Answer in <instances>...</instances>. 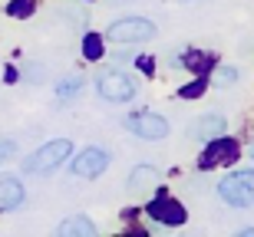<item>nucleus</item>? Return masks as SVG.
<instances>
[{
	"mask_svg": "<svg viewBox=\"0 0 254 237\" xmlns=\"http://www.w3.org/2000/svg\"><path fill=\"white\" fill-rule=\"evenodd\" d=\"M73 152V142L69 139H50L47 145H40L37 152L23 161V171L27 175H50L53 168H60Z\"/></svg>",
	"mask_w": 254,
	"mask_h": 237,
	"instance_id": "f257e3e1",
	"label": "nucleus"
},
{
	"mask_svg": "<svg viewBox=\"0 0 254 237\" xmlns=\"http://www.w3.org/2000/svg\"><path fill=\"white\" fill-rule=\"evenodd\" d=\"M218 194H221V201L231 204V208H254V168L235 171V175L221 178Z\"/></svg>",
	"mask_w": 254,
	"mask_h": 237,
	"instance_id": "f03ea898",
	"label": "nucleus"
},
{
	"mask_svg": "<svg viewBox=\"0 0 254 237\" xmlns=\"http://www.w3.org/2000/svg\"><path fill=\"white\" fill-rule=\"evenodd\" d=\"M96 93L103 95L106 102H129L132 95L139 93V86L129 73H119V69H109V73H99L96 79Z\"/></svg>",
	"mask_w": 254,
	"mask_h": 237,
	"instance_id": "7ed1b4c3",
	"label": "nucleus"
},
{
	"mask_svg": "<svg viewBox=\"0 0 254 237\" xmlns=\"http://www.w3.org/2000/svg\"><path fill=\"white\" fill-rule=\"evenodd\" d=\"M106 37L113 43H145V40L155 37V23L145 17H126V20H116L113 27L106 30Z\"/></svg>",
	"mask_w": 254,
	"mask_h": 237,
	"instance_id": "20e7f679",
	"label": "nucleus"
},
{
	"mask_svg": "<svg viewBox=\"0 0 254 237\" xmlns=\"http://www.w3.org/2000/svg\"><path fill=\"white\" fill-rule=\"evenodd\" d=\"M238 161V142L235 139H225V135H215L208 139V148L198 158V168H221V165H235Z\"/></svg>",
	"mask_w": 254,
	"mask_h": 237,
	"instance_id": "39448f33",
	"label": "nucleus"
},
{
	"mask_svg": "<svg viewBox=\"0 0 254 237\" xmlns=\"http://www.w3.org/2000/svg\"><path fill=\"white\" fill-rule=\"evenodd\" d=\"M126 129H129L132 135L145 139V142H159V139L169 135V122H165L162 115H155V112H135V115H129V119H126Z\"/></svg>",
	"mask_w": 254,
	"mask_h": 237,
	"instance_id": "423d86ee",
	"label": "nucleus"
},
{
	"mask_svg": "<svg viewBox=\"0 0 254 237\" xmlns=\"http://www.w3.org/2000/svg\"><path fill=\"white\" fill-rule=\"evenodd\" d=\"M145 211H149L155 221H162V224H185V218H189V211L182 208L169 191H155V198L149 201Z\"/></svg>",
	"mask_w": 254,
	"mask_h": 237,
	"instance_id": "0eeeda50",
	"label": "nucleus"
},
{
	"mask_svg": "<svg viewBox=\"0 0 254 237\" xmlns=\"http://www.w3.org/2000/svg\"><path fill=\"white\" fill-rule=\"evenodd\" d=\"M76 178H99L106 168H109V155L103 148H86V152L76 155V161L69 165Z\"/></svg>",
	"mask_w": 254,
	"mask_h": 237,
	"instance_id": "6e6552de",
	"label": "nucleus"
},
{
	"mask_svg": "<svg viewBox=\"0 0 254 237\" xmlns=\"http://www.w3.org/2000/svg\"><path fill=\"white\" fill-rule=\"evenodd\" d=\"M225 129H228L225 115L205 112V115H198L195 122L189 125V135L195 139V142H208V139H215V135H225Z\"/></svg>",
	"mask_w": 254,
	"mask_h": 237,
	"instance_id": "1a4fd4ad",
	"label": "nucleus"
},
{
	"mask_svg": "<svg viewBox=\"0 0 254 237\" xmlns=\"http://www.w3.org/2000/svg\"><path fill=\"white\" fill-rule=\"evenodd\" d=\"M159 185V171L155 165H135L129 171V191L132 194H145V191H155Z\"/></svg>",
	"mask_w": 254,
	"mask_h": 237,
	"instance_id": "9d476101",
	"label": "nucleus"
},
{
	"mask_svg": "<svg viewBox=\"0 0 254 237\" xmlns=\"http://www.w3.org/2000/svg\"><path fill=\"white\" fill-rule=\"evenodd\" d=\"M23 204V185L13 175H0V211H13Z\"/></svg>",
	"mask_w": 254,
	"mask_h": 237,
	"instance_id": "9b49d317",
	"label": "nucleus"
},
{
	"mask_svg": "<svg viewBox=\"0 0 254 237\" xmlns=\"http://www.w3.org/2000/svg\"><path fill=\"white\" fill-rule=\"evenodd\" d=\"M60 234H86V237H93L96 224H93V221H86L83 214H73V218H66L63 224H60Z\"/></svg>",
	"mask_w": 254,
	"mask_h": 237,
	"instance_id": "f8f14e48",
	"label": "nucleus"
},
{
	"mask_svg": "<svg viewBox=\"0 0 254 237\" xmlns=\"http://www.w3.org/2000/svg\"><path fill=\"white\" fill-rule=\"evenodd\" d=\"M57 13L69 23V27H86V10H73V7H66V3H60Z\"/></svg>",
	"mask_w": 254,
	"mask_h": 237,
	"instance_id": "ddd939ff",
	"label": "nucleus"
},
{
	"mask_svg": "<svg viewBox=\"0 0 254 237\" xmlns=\"http://www.w3.org/2000/svg\"><path fill=\"white\" fill-rule=\"evenodd\" d=\"M83 93V79L76 76V79H63V83L57 86V95L60 99H73V95H79Z\"/></svg>",
	"mask_w": 254,
	"mask_h": 237,
	"instance_id": "4468645a",
	"label": "nucleus"
},
{
	"mask_svg": "<svg viewBox=\"0 0 254 237\" xmlns=\"http://www.w3.org/2000/svg\"><path fill=\"white\" fill-rule=\"evenodd\" d=\"M83 53H86L89 59H99V53H103V43H99V37H96V33H89V37H86Z\"/></svg>",
	"mask_w": 254,
	"mask_h": 237,
	"instance_id": "2eb2a0df",
	"label": "nucleus"
},
{
	"mask_svg": "<svg viewBox=\"0 0 254 237\" xmlns=\"http://www.w3.org/2000/svg\"><path fill=\"white\" fill-rule=\"evenodd\" d=\"M33 13V0H13L10 3V17H30Z\"/></svg>",
	"mask_w": 254,
	"mask_h": 237,
	"instance_id": "dca6fc26",
	"label": "nucleus"
},
{
	"mask_svg": "<svg viewBox=\"0 0 254 237\" xmlns=\"http://www.w3.org/2000/svg\"><path fill=\"white\" fill-rule=\"evenodd\" d=\"M185 66H191V69H208L211 66V56H205V53H189V59H185Z\"/></svg>",
	"mask_w": 254,
	"mask_h": 237,
	"instance_id": "f3484780",
	"label": "nucleus"
},
{
	"mask_svg": "<svg viewBox=\"0 0 254 237\" xmlns=\"http://www.w3.org/2000/svg\"><path fill=\"white\" fill-rule=\"evenodd\" d=\"M215 79H218V86H231V83H238V69L235 66H221Z\"/></svg>",
	"mask_w": 254,
	"mask_h": 237,
	"instance_id": "a211bd4d",
	"label": "nucleus"
},
{
	"mask_svg": "<svg viewBox=\"0 0 254 237\" xmlns=\"http://www.w3.org/2000/svg\"><path fill=\"white\" fill-rule=\"evenodd\" d=\"M201 89H205V79H195V83H191L189 89H182V95H185V99H195V95L201 93Z\"/></svg>",
	"mask_w": 254,
	"mask_h": 237,
	"instance_id": "6ab92c4d",
	"label": "nucleus"
},
{
	"mask_svg": "<svg viewBox=\"0 0 254 237\" xmlns=\"http://www.w3.org/2000/svg\"><path fill=\"white\" fill-rule=\"evenodd\" d=\"M113 59H116V63H129V59H135V53H132V43H129V49H119Z\"/></svg>",
	"mask_w": 254,
	"mask_h": 237,
	"instance_id": "aec40b11",
	"label": "nucleus"
},
{
	"mask_svg": "<svg viewBox=\"0 0 254 237\" xmlns=\"http://www.w3.org/2000/svg\"><path fill=\"white\" fill-rule=\"evenodd\" d=\"M13 155V142H0V161Z\"/></svg>",
	"mask_w": 254,
	"mask_h": 237,
	"instance_id": "412c9836",
	"label": "nucleus"
},
{
	"mask_svg": "<svg viewBox=\"0 0 254 237\" xmlns=\"http://www.w3.org/2000/svg\"><path fill=\"white\" fill-rule=\"evenodd\" d=\"M248 155H251V158H254V142H251V148H248Z\"/></svg>",
	"mask_w": 254,
	"mask_h": 237,
	"instance_id": "4be33fe9",
	"label": "nucleus"
}]
</instances>
